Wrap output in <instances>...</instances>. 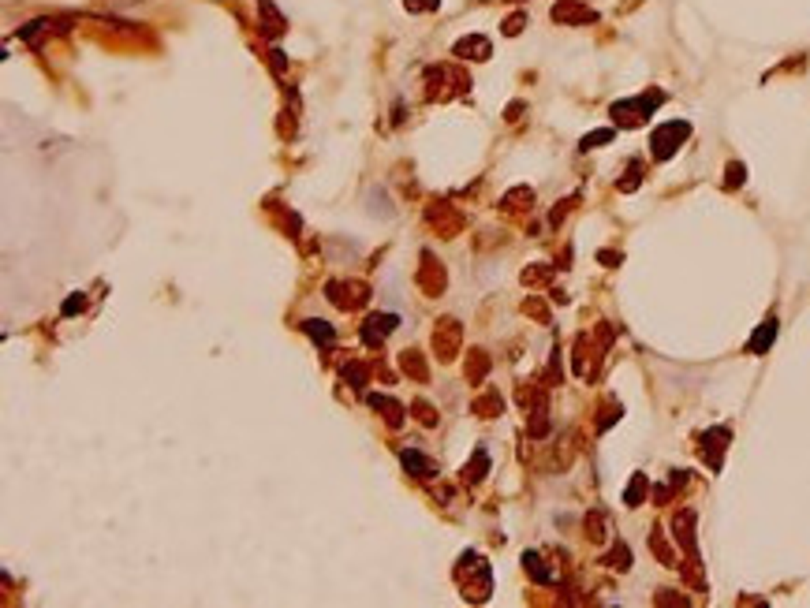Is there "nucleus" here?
<instances>
[{"mask_svg": "<svg viewBox=\"0 0 810 608\" xmlns=\"http://www.w3.org/2000/svg\"><path fill=\"white\" fill-rule=\"evenodd\" d=\"M665 101V94L661 90H646V94H639V97H631V101H616L613 105V119L620 127H635V124H642L653 108Z\"/></svg>", "mask_w": 810, "mask_h": 608, "instance_id": "nucleus-1", "label": "nucleus"}, {"mask_svg": "<svg viewBox=\"0 0 810 608\" xmlns=\"http://www.w3.org/2000/svg\"><path fill=\"white\" fill-rule=\"evenodd\" d=\"M687 135H691V124H687V119H668V124H661L657 131L650 135L653 157H657V161H668L672 153H676L679 146L687 142Z\"/></svg>", "mask_w": 810, "mask_h": 608, "instance_id": "nucleus-2", "label": "nucleus"}, {"mask_svg": "<svg viewBox=\"0 0 810 608\" xmlns=\"http://www.w3.org/2000/svg\"><path fill=\"white\" fill-rule=\"evenodd\" d=\"M724 440H729V429H713V433H706V437H702V459L713 467V471H721V451H724Z\"/></svg>", "mask_w": 810, "mask_h": 608, "instance_id": "nucleus-3", "label": "nucleus"}, {"mask_svg": "<svg viewBox=\"0 0 810 608\" xmlns=\"http://www.w3.org/2000/svg\"><path fill=\"white\" fill-rule=\"evenodd\" d=\"M258 12H262V34L265 38H280L288 23H284V15L273 8V0H258Z\"/></svg>", "mask_w": 810, "mask_h": 608, "instance_id": "nucleus-4", "label": "nucleus"}, {"mask_svg": "<svg viewBox=\"0 0 810 608\" xmlns=\"http://www.w3.org/2000/svg\"><path fill=\"white\" fill-rule=\"evenodd\" d=\"M553 19H557V23H594L597 15L590 12V8H583V4H572V0H560V4L553 8Z\"/></svg>", "mask_w": 810, "mask_h": 608, "instance_id": "nucleus-5", "label": "nucleus"}, {"mask_svg": "<svg viewBox=\"0 0 810 608\" xmlns=\"http://www.w3.org/2000/svg\"><path fill=\"white\" fill-rule=\"evenodd\" d=\"M392 328H396V317H392V314H377V317H370V321H366V328H363V340L374 347V344H381V340L389 336Z\"/></svg>", "mask_w": 810, "mask_h": 608, "instance_id": "nucleus-6", "label": "nucleus"}, {"mask_svg": "<svg viewBox=\"0 0 810 608\" xmlns=\"http://www.w3.org/2000/svg\"><path fill=\"white\" fill-rule=\"evenodd\" d=\"M773 340H777V317H766V321H762V328L751 340V355H766Z\"/></svg>", "mask_w": 810, "mask_h": 608, "instance_id": "nucleus-7", "label": "nucleus"}, {"mask_svg": "<svg viewBox=\"0 0 810 608\" xmlns=\"http://www.w3.org/2000/svg\"><path fill=\"white\" fill-rule=\"evenodd\" d=\"M403 471H411V474H415V478H430V474H434V463H430V459L426 455H418V451H403Z\"/></svg>", "mask_w": 810, "mask_h": 608, "instance_id": "nucleus-8", "label": "nucleus"}, {"mask_svg": "<svg viewBox=\"0 0 810 608\" xmlns=\"http://www.w3.org/2000/svg\"><path fill=\"white\" fill-rule=\"evenodd\" d=\"M471 52V60H485L490 57V41L485 38H463V41H456V57H467Z\"/></svg>", "mask_w": 810, "mask_h": 608, "instance_id": "nucleus-9", "label": "nucleus"}, {"mask_svg": "<svg viewBox=\"0 0 810 608\" xmlns=\"http://www.w3.org/2000/svg\"><path fill=\"white\" fill-rule=\"evenodd\" d=\"M302 328H307V333L314 336L321 347H329V344H333V336H336L333 328H329V321H314V317H310V321H302Z\"/></svg>", "mask_w": 810, "mask_h": 608, "instance_id": "nucleus-10", "label": "nucleus"}, {"mask_svg": "<svg viewBox=\"0 0 810 608\" xmlns=\"http://www.w3.org/2000/svg\"><path fill=\"white\" fill-rule=\"evenodd\" d=\"M642 496H646V474H635L631 485H628V493H624V504H628V508H639Z\"/></svg>", "mask_w": 810, "mask_h": 608, "instance_id": "nucleus-11", "label": "nucleus"}, {"mask_svg": "<svg viewBox=\"0 0 810 608\" xmlns=\"http://www.w3.org/2000/svg\"><path fill=\"white\" fill-rule=\"evenodd\" d=\"M613 138H616V131H613V127H601V131H590V135H586L583 142H579V150H597V146L613 142Z\"/></svg>", "mask_w": 810, "mask_h": 608, "instance_id": "nucleus-12", "label": "nucleus"}, {"mask_svg": "<svg viewBox=\"0 0 810 608\" xmlns=\"http://www.w3.org/2000/svg\"><path fill=\"white\" fill-rule=\"evenodd\" d=\"M523 564H527V571H530L534 578H538V582H553V575H549V571L541 567V556H538V552H527V556H523Z\"/></svg>", "mask_w": 810, "mask_h": 608, "instance_id": "nucleus-13", "label": "nucleus"}, {"mask_svg": "<svg viewBox=\"0 0 810 608\" xmlns=\"http://www.w3.org/2000/svg\"><path fill=\"white\" fill-rule=\"evenodd\" d=\"M609 564H613V567H620V571H628V567H631V552H628V545H616V549H613V556H609Z\"/></svg>", "mask_w": 810, "mask_h": 608, "instance_id": "nucleus-14", "label": "nucleus"}, {"mask_svg": "<svg viewBox=\"0 0 810 608\" xmlns=\"http://www.w3.org/2000/svg\"><path fill=\"white\" fill-rule=\"evenodd\" d=\"M437 4H441V0H403V8H407V12H434Z\"/></svg>", "mask_w": 810, "mask_h": 608, "instance_id": "nucleus-15", "label": "nucleus"}, {"mask_svg": "<svg viewBox=\"0 0 810 608\" xmlns=\"http://www.w3.org/2000/svg\"><path fill=\"white\" fill-rule=\"evenodd\" d=\"M747 179V168L743 164H729V187H740V183Z\"/></svg>", "mask_w": 810, "mask_h": 608, "instance_id": "nucleus-16", "label": "nucleus"}, {"mask_svg": "<svg viewBox=\"0 0 810 608\" xmlns=\"http://www.w3.org/2000/svg\"><path fill=\"white\" fill-rule=\"evenodd\" d=\"M523 23H527V15H512V19L504 23V34H508V38H515V34L523 30Z\"/></svg>", "mask_w": 810, "mask_h": 608, "instance_id": "nucleus-17", "label": "nucleus"}]
</instances>
